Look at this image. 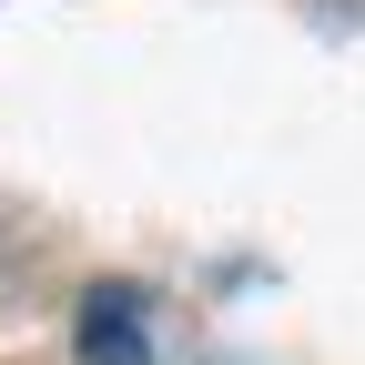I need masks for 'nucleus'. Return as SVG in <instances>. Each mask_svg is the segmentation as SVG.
Returning a JSON list of instances; mask_svg holds the SVG:
<instances>
[{"label":"nucleus","instance_id":"1","mask_svg":"<svg viewBox=\"0 0 365 365\" xmlns=\"http://www.w3.org/2000/svg\"><path fill=\"white\" fill-rule=\"evenodd\" d=\"M81 365H153L143 294H132V284H91L81 294Z\"/></svg>","mask_w":365,"mask_h":365}]
</instances>
